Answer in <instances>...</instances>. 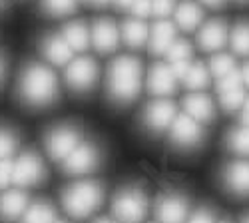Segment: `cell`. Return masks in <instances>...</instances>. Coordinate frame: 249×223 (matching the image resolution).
I'll use <instances>...</instances> for the list:
<instances>
[{"label": "cell", "mask_w": 249, "mask_h": 223, "mask_svg": "<svg viewBox=\"0 0 249 223\" xmlns=\"http://www.w3.org/2000/svg\"><path fill=\"white\" fill-rule=\"evenodd\" d=\"M18 96L26 106H48L58 96L56 74L42 64H30L24 68L18 82Z\"/></svg>", "instance_id": "1"}, {"label": "cell", "mask_w": 249, "mask_h": 223, "mask_svg": "<svg viewBox=\"0 0 249 223\" xmlns=\"http://www.w3.org/2000/svg\"><path fill=\"white\" fill-rule=\"evenodd\" d=\"M142 86V62L132 56H120L108 70V94L116 104H130Z\"/></svg>", "instance_id": "2"}, {"label": "cell", "mask_w": 249, "mask_h": 223, "mask_svg": "<svg viewBox=\"0 0 249 223\" xmlns=\"http://www.w3.org/2000/svg\"><path fill=\"white\" fill-rule=\"evenodd\" d=\"M104 191L96 181H80L62 193V206L74 217H86L102 206Z\"/></svg>", "instance_id": "3"}, {"label": "cell", "mask_w": 249, "mask_h": 223, "mask_svg": "<svg viewBox=\"0 0 249 223\" xmlns=\"http://www.w3.org/2000/svg\"><path fill=\"white\" fill-rule=\"evenodd\" d=\"M112 211L122 223H140L148 213V197L138 188L122 189L114 197Z\"/></svg>", "instance_id": "4"}, {"label": "cell", "mask_w": 249, "mask_h": 223, "mask_svg": "<svg viewBox=\"0 0 249 223\" xmlns=\"http://www.w3.org/2000/svg\"><path fill=\"white\" fill-rule=\"evenodd\" d=\"M98 80V64L92 58H76L66 64V82L76 92H88Z\"/></svg>", "instance_id": "5"}, {"label": "cell", "mask_w": 249, "mask_h": 223, "mask_svg": "<svg viewBox=\"0 0 249 223\" xmlns=\"http://www.w3.org/2000/svg\"><path fill=\"white\" fill-rule=\"evenodd\" d=\"M44 175H46V170H44L42 159L32 152L22 154L14 161L12 184L16 186H36L44 179Z\"/></svg>", "instance_id": "6"}, {"label": "cell", "mask_w": 249, "mask_h": 223, "mask_svg": "<svg viewBox=\"0 0 249 223\" xmlns=\"http://www.w3.org/2000/svg\"><path fill=\"white\" fill-rule=\"evenodd\" d=\"M80 144V132L70 126H60L46 136V150L52 159H64Z\"/></svg>", "instance_id": "7"}, {"label": "cell", "mask_w": 249, "mask_h": 223, "mask_svg": "<svg viewBox=\"0 0 249 223\" xmlns=\"http://www.w3.org/2000/svg\"><path fill=\"white\" fill-rule=\"evenodd\" d=\"M170 137L174 144L178 146H183V148H192V146H197L201 137H203V132L201 128L197 126V121L194 118H190L188 114H179L174 118V121L170 124Z\"/></svg>", "instance_id": "8"}, {"label": "cell", "mask_w": 249, "mask_h": 223, "mask_svg": "<svg viewBox=\"0 0 249 223\" xmlns=\"http://www.w3.org/2000/svg\"><path fill=\"white\" fill-rule=\"evenodd\" d=\"M64 172L72 175L88 173L98 164V150L92 144H78L64 159Z\"/></svg>", "instance_id": "9"}, {"label": "cell", "mask_w": 249, "mask_h": 223, "mask_svg": "<svg viewBox=\"0 0 249 223\" xmlns=\"http://www.w3.org/2000/svg\"><path fill=\"white\" fill-rule=\"evenodd\" d=\"M92 44L100 54H110L120 44V30L108 18L96 20L92 26Z\"/></svg>", "instance_id": "10"}, {"label": "cell", "mask_w": 249, "mask_h": 223, "mask_svg": "<svg viewBox=\"0 0 249 223\" xmlns=\"http://www.w3.org/2000/svg\"><path fill=\"white\" fill-rule=\"evenodd\" d=\"M174 118H176V106L170 100H156L146 108V114H143V121L148 124V128L156 132H163L165 128H170Z\"/></svg>", "instance_id": "11"}, {"label": "cell", "mask_w": 249, "mask_h": 223, "mask_svg": "<svg viewBox=\"0 0 249 223\" xmlns=\"http://www.w3.org/2000/svg\"><path fill=\"white\" fill-rule=\"evenodd\" d=\"M227 42V26L221 20H212V22L203 24V28L197 32V44L205 52L221 50Z\"/></svg>", "instance_id": "12"}, {"label": "cell", "mask_w": 249, "mask_h": 223, "mask_svg": "<svg viewBox=\"0 0 249 223\" xmlns=\"http://www.w3.org/2000/svg\"><path fill=\"white\" fill-rule=\"evenodd\" d=\"M158 217L161 223H183L188 217V201L179 195H163L158 201Z\"/></svg>", "instance_id": "13"}, {"label": "cell", "mask_w": 249, "mask_h": 223, "mask_svg": "<svg viewBox=\"0 0 249 223\" xmlns=\"http://www.w3.org/2000/svg\"><path fill=\"white\" fill-rule=\"evenodd\" d=\"M176 76L165 64H154L148 76V90L154 96H170L176 92Z\"/></svg>", "instance_id": "14"}, {"label": "cell", "mask_w": 249, "mask_h": 223, "mask_svg": "<svg viewBox=\"0 0 249 223\" xmlns=\"http://www.w3.org/2000/svg\"><path fill=\"white\" fill-rule=\"evenodd\" d=\"M185 114L194 118L196 121H210L215 116V106L210 96L205 94H192L183 100Z\"/></svg>", "instance_id": "15"}, {"label": "cell", "mask_w": 249, "mask_h": 223, "mask_svg": "<svg viewBox=\"0 0 249 223\" xmlns=\"http://www.w3.org/2000/svg\"><path fill=\"white\" fill-rule=\"evenodd\" d=\"M42 54L46 56L48 62L56 66H66L72 60V48L66 44L62 36H48L42 42Z\"/></svg>", "instance_id": "16"}, {"label": "cell", "mask_w": 249, "mask_h": 223, "mask_svg": "<svg viewBox=\"0 0 249 223\" xmlns=\"http://www.w3.org/2000/svg\"><path fill=\"white\" fill-rule=\"evenodd\" d=\"M225 184L239 195L249 193V161H235L225 170Z\"/></svg>", "instance_id": "17"}, {"label": "cell", "mask_w": 249, "mask_h": 223, "mask_svg": "<svg viewBox=\"0 0 249 223\" xmlns=\"http://www.w3.org/2000/svg\"><path fill=\"white\" fill-rule=\"evenodd\" d=\"M28 207V195L22 191H8L0 197V217L4 221L18 219Z\"/></svg>", "instance_id": "18"}, {"label": "cell", "mask_w": 249, "mask_h": 223, "mask_svg": "<svg viewBox=\"0 0 249 223\" xmlns=\"http://www.w3.org/2000/svg\"><path fill=\"white\" fill-rule=\"evenodd\" d=\"M176 38V26L168 20H160L152 28V38H150V52L152 54H165L168 46Z\"/></svg>", "instance_id": "19"}, {"label": "cell", "mask_w": 249, "mask_h": 223, "mask_svg": "<svg viewBox=\"0 0 249 223\" xmlns=\"http://www.w3.org/2000/svg\"><path fill=\"white\" fill-rule=\"evenodd\" d=\"M62 38L72 48V52H84L90 46V30L84 22H70L62 30Z\"/></svg>", "instance_id": "20"}, {"label": "cell", "mask_w": 249, "mask_h": 223, "mask_svg": "<svg viewBox=\"0 0 249 223\" xmlns=\"http://www.w3.org/2000/svg\"><path fill=\"white\" fill-rule=\"evenodd\" d=\"M201 20H203V12L196 2H192V0H183V2L176 8V22L185 32L196 30Z\"/></svg>", "instance_id": "21"}, {"label": "cell", "mask_w": 249, "mask_h": 223, "mask_svg": "<svg viewBox=\"0 0 249 223\" xmlns=\"http://www.w3.org/2000/svg\"><path fill=\"white\" fill-rule=\"evenodd\" d=\"M122 34H124V40H126V44L130 48H140L148 42V26L140 22V20H128L126 24L122 28Z\"/></svg>", "instance_id": "22"}, {"label": "cell", "mask_w": 249, "mask_h": 223, "mask_svg": "<svg viewBox=\"0 0 249 223\" xmlns=\"http://www.w3.org/2000/svg\"><path fill=\"white\" fill-rule=\"evenodd\" d=\"M20 217H22V223H54L56 213L48 204H34L26 207Z\"/></svg>", "instance_id": "23"}, {"label": "cell", "mask_w": 249, "mask_h": 223, "mask_svg": "<svg viewBox=\"0 0 249 223\" xmlns=\"http://www.w3.org/2000/svg\"><path fill=\"white\" fill-rule=\"evenodd\" d=\"M183 80V84L192 88V90H199V88H205L207 84H210V72L205 70L203 64H192L190 70L185 72V76L181 78Z\"/></svg>", "instance_id": "24"}, {"label": "cell", "mask_w": 249, "mask_h": 223, "mask_svg": "<svg viewBox=\"0 0 249 223\" xmlns=\"http://www.w3.org/2000/svg\"><path fill=\"white\" fill-rule=\"evenodd\" d=\"M227 146L230 150L249 155V126L247 128H237L227 134Z\"/></svg>", "instance_id": "25"}, {"label": "cell", "mask_w": 249, "mask_h": 223, "mask_svg": "<svg viewBox=\"0 0 249 223\" xmlns=\"http://www.w3.org/2000/svg\"><path fill=\"white\" fill-rule=\"evenodd\" d=\"M78 0H42V10L50 16H68L76 10Z\"/></svg>", "instance_id": "26"}, {"label": "cell", "mask_w": 249, "mask_h": 223, "mask_svg": "<svg viewBox=\"0 0 249 223\" xmlns=\"http://www.w3.org/2000/svg\"><path fill=\"white\" fill-rule=\"evenodd\" d=\"M231 46L235 54H241V56L249 54V26L247 24L235 26V30L231 32Z\"/></svg>", "instance_id": "27"}, {"label": "cell", "mask_w": 249, "mask_h": 223, "mask_svg": "<svg viewBox=\"0 0 249 223\" xmlns=\"http://www.w3.org/2000/svg\"><path fill=\"white\" fill-rule=\"evenodd\" d=\"M165 56H168L170 62H178V60H190L192 58V46L185 40H174V42L165 50Z\"/></svg>", "instance_id": "28"}, {"label": "cell", "mask_w": 249, "mask_h": 223, "mask_svg": "<svg viewBox=\"0 0 249 223\" xmlns=\"http://www.w3.org/2000/svg\"><path fill=\"white\" fill-rule=\"evenodd\" d=\"M233 68H235V62H233V58L230 54H217V56L212 58V62H210V70L215 78H221L223 74H227Z\"/></svg>", "instance_id": "29"}, {"label": "cell", "mask_w": 249, "mask_h": 223, "mask_svg": "<svg viewBox=\"0 0 249 223\" xmlns=\"http://www.w3.org/2000/svg\"><path fill=\"white\" fill-rule=\"evenodd\" d=\"M243 100H245V94H243L241 88L221 92V108L227 110V112H235L237 108H241Z\"/></svg>", "instance_id": "30"}, {"label": "cell", "mask_w": 249, "mask_h": 223, "mask_svg": "<svg viewBox=\"0 0 249 223\" xmlns=\"http://www.w3.org/2000/svg\"><path fill=\"white\" fill-rule=\"evenodd\" d=\"M243 80H241V72H237L235 68L230 70L227 74H223L219 80H217V90L219 92H227V90H235V88H241Z\"/></svg>", "instance_id": "31"}, {"label": "cell", "mask_w": 249, "mask_h": 223, "mask_svg": "<svg viewBox=\"0 0 249 223\" xmlns=\"http://www.w3.org/2000/svg\"><path fill=\"white\" fill-rule=\"evenodd\" d=\"M16 136L10 130H0V159L10 157L12 152L16 150Z\"/></svg>", "instance_id": "32"}, {"label": "cell", "mask_w": 249, "mask_h": 223, "mask_svg": "<svg viewBox=\"0 0 249 223\" xmlns=\"http://www.w3.org/2000/svg\"><path fill=\"white\" fill-rule=\"evenodd\" d=\"M176 8V0H152V14L154 16H168Z\"/></svg>", "instance_id": "33"}, {"label": "cell", "mask_w": 249, "mask_h": 223, "mask_svg": "<svg viewBox=\"0 0 249 223\" xmlns=\"http://www.w3.org/2000/svg\"><path fill=\"white\" fill-rule=\"evenodd\" d=\"M12 168H14V159L10 157L0 159V188H6L12 181Z\"/></svg>", "instance_id": "34"}, {"label": "cell", "mask_w": 249, "mask_h": 223, "mask_svg": "<svg viewBox=\"0 0 249 223\" xmlns=\"http://www.w3.org/2000/svg\"><path fill=\"white\" fill-rule=\"evenodd\" d=\"M130 10L138 18H146V16L152 14V0H134Z\"/></svg>", "instance_id": "35"}, {"label": "cell", "mask_w": 249, "mask_h": 223, "mask_svg": "<svg viewBox=\"0 0 249 223\" xmlns=\"http://www.w3.org/2000/svg\"><path fill=\"white\" fill-rule=\"evenodd\" d=\"M190 60H178V62H172V74L178 78V80H181L183 76H185V72L190 70Z\"/></svg>", "instance_id": "36"}, {"label": "cell", "mask_w": 249, "mask_h": 223, "mask_svg": "<svg viewBox=\"0 0 249 223\" xmlns=\"http://www.w3.org/2000/svg\"><path fill=\"white\" fill-rule=\"evenodd\" d=\"M188 223H215V219H213V213L210 209H199L197 213L192 215V219Z\"/></svg>", "instance_id": "37"}, {"label": "cell", "mask_w": 249, "mask_h": 223, "mask_svg": "<svg viewBox=\"0 0 249 223\" xmlns=\"http://www.w3.org/2000/svg\"><path fill=\"white\" fill-rule=\"evenodd\" d=\"M243 112H241V120H243V124L249 126V100H243Z\"/></svg>", "instance_id": "38"}, {"label": "cell", "mask_w": 249, "mask_h": 223, "mask_svg": "<svg viewBox=\"0 0 249 223\" xmlns=\"http://www.w3.org/2000/svg\"><path fill=\"white\" fill-rule=\"evenodd\" d=\"M241 80H243V84L245 86H249V62L243 66V70H241Z\"/></svg>", "instance_id": "39"}, {"label": "cell", "mask_w": 249, "mask_h": 223, "mask_svg": "<svg viewBox=\"0 0 249 223\" xmlns=\"http://www.w3.org/2000/svg\"><path fill=\"white\" fill-rule=\"evenodd\" d=\"M114 2H116L118 8H130L134 0H114Z\"/></svg>", "instance_id": "40"}, {"label": "cell", "mask_w": 249, "mask_h": 223, "mask_svg": "<svg viewBox=\"0 0 249 223\" xmlns=\"http://www.w3.org/2000/svg\"><path fill=\"white\" fill-rule=\"evenodd\" d=\"M201 2L207 4V6H213V8H215V6H221V4H223V0H201Z\"/></svg>", "instance_id": "41"}, {"label": "cell", "mask_w": 249, "mask_h": 223, "mask_svg": "<svg viewBox=\"0 0 249 223\" xmlns=\"http://www.w3.org/2000/svg\"><path fill=\"white\" fill-rule=\"evenodd\" d=\"M92 2L96 4V6H106V4H110L112 0H92Z\"/></svg>", "instance_id": "42"}, {"label": "cell", "mask_w": 249, "mask_h": 223, "mask_svg": "<svg viewBox=\"0 0 249 223\" xmlns=\"http://www.w3.org/2000/svg\"><path fill=\"white\" fill-rule=\"evenodd\" d=\"M2 78H4V60L0 56V82H2Z\"/></svg>", "instance_id": "43"}, {"label": "cell", "mask_w": 249, "mask_h": 223, "mask_svg": "<svg viewBox=\"0 0 249 223\" xmlns=\"http://www.w3.org/2000/svg\"><path fill=\"white\" fill-rule=\"evenodd\" d=\"M98 223H112V221H108V219H100Z\"/></svg>", "instance_id": "44"}, {"label": "cell", "mask_w": 249, "mask_h": 223, "mask_svg": "<svg viewBox=\"0 0 249 223\" xmlns=\"http://www.w3.org/2000/svg\"><path fill=\"white\" fill-rule=\"evenodd\" d=\"M243 223H249V217H245V219H243Z\"/></svg>", "instance_id": "45"}, {"label": "cell", "mask_w": 249, "mask_h": 223, "mask_svg": "<svg viewBox=\"0 0 249 223\" xmlns=\"http://www.w3.org/2000/svg\"><path fill=\"white\" fill-rule=\"evenodd\" d=\"M239 2H247V0H239Z\"/></svg>", "instance_id": "46"}, {"label": "cell", "mask_w": 249, "mask_h": 223, "mask_svg": "<svg viewBox=\"0 0 249 223\" xmlns=\"http://www.w3.org/2000/svg\"><path fill=\"white\" fill-rule=\"evenodd\" d=\"M54 223H62V221H54Z\"/></svg>", "instance_id": "47"}, {"label": "cell", "mask_w": 249, "mask_h": 223, "mask_svg": "<svg viewBox=\"0 0 249 223\" xmlns=\"http://www.w3.org/2000/svg\"><path fill=\"white\" fill-rule=\"evenodd\" d=\"M221 223H227V221H221Z\"/></svg>", "instance_id": "48"}, {"label": "cell", "mask_w": 249, "mask_h": 223, "mask_svg": "<svg viewBox=\"0 0 249 223\" xmlns=\"http://www.w3.org/2000/svg\"><path fill=\"white\" fill-rule=\"evenodd\" d=\"M0 2H2V0H0Z\"/></svg>", "instance_id": "49"}]
</instances>
